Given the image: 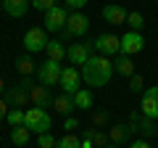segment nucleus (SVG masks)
Wrapping results in <instances>:
<instances>
[{"mask_svg":"<svg viewBox=\"0 0 158 148\" xmlns=\"http://www.w3.org/2000/svg\"><path fill=\"white\" fill-rule=\"evenodd\" d=\"M142 48H145V37H142V32H127L121 34V50L124 56H135V53H140Z\"/></svg>","mask_w":158,"mask_h":148,"instance_id":"nucleus-12","label":"nucleus"},{"mask_svg":"<svg viewBox=\"0 0 158 148\" xmlns=\"http://www.w3.org/2000/svg\"><path fill=\"white\" fill-rule=\"evenodd\" d=\"M61 93H69V95H74V93L79 90V69L77 66H63L61 72Z\"/></svg>","mask_w":158,"mask_h":148,"instance_id":"nucleus-13","label":"nucleus"},{"mask_svg":"<svg viewBox=\"0 0 158 148\" xmlns=\"http://www.w3.org/2000/svg\"><path fill=\"white\" fill-rule=\"evenodd\" d=\"M106 148H121V146H118V143H108Z\"/></svg>","mask_w":158,"mask_h":148,"instance_id":"nucleus-38","label":"nucleus"},{"mask_svg":"<svg viewBox=\"0 0 158 148\" xmlns=\"http://www.w3.org/2000/svg\"><path fill=\"white\" fill-rule=\"evenodd\" d=\"M24 114H27V108H8L6 122H8L11 127H21V124H24Z\"/></svg>","mask_w":158,"mask_h":148,"instance_id":"nucleus-27","label":"nucleus"},{"mask_svg":"<svg viewBox=\"0 0 158 148\" xmlns=\"http://www.w3.org/2000/svg\"><path fill=\"white\" fill-rule=\"evenodd\" d=\"M82 148H95V146H92V140H87V137H82Z\"/></svg>","mask_w":158,"mask_h":148,"instance_id":"nucleus-36","label":"nucleus"},{"mask_svg":"<svg viewBox=\"0 0 158 148\" xmlns=\"http://www.w3.org/2000/svg\"><path fill=\"white\" fill-rule=\"evenodd\" d=\"M0 3H3V0H0Z\"/></svg>","mask_w":158,"mask_h":148,"instance_id":"nucleus-40","label":"nucleus"},{"mask_svg":"<svg viewBox=\"0 0 158 148\" xmlns=\"http://www.w3.org/2000/svg\"><path fill=\"white\" fill-rule=\"evenodd\" d=\"M92 42H95V50L100 53V56H106V58L118 56V50H121V37H118V34H111V32L98 34Z\"/></svg>","mask_w":158,"mask_h":148,"instance_id":"nucleus-6","label":"nucleus"},{"mask_svg":"<svg viewBox=\"0 0 158 148\" xmlns=\"http://www.w3.org/2000/svg\"><path fill=\"white\" fill-rule=\"evenodd\" d=\"M113 77V61L100 53H92L87 58V63L82 66V82H85L90 90H98V87H106Z\"/></svg>","mask_w":158,"mask_h":148,"instance_id":"nucleus-1","label":"nucleus"},{"mask_svg":"<svg viewBox=\"0 0 158 148\" xmlns=\"http://www.w3.org/2000/svg\"><path fill=\"white\" fill-rule=\"evenodd\" d=\"M129 127H132V132H140L145 140H148V137H156V135H158L156 122L148 119V116H142L140 111H132V116H129Z\"/></svg>","mask_w":158,"mask_h":148,"instance_id":"nucleus-9","label":"nucleus"},{"mask_svg":"<svg viewBox=\"0 0 158 148\" xmlns=\"http://www.w3.org/2000/svg\"><path fill=\"white\" fill-rule=\"evenodd\" d=\"M29 137H32V132H29L24 124H21V127H11V143H13V146H21V148H27Z\"/></svg>","mask_w":158,"mask_h":148,"instance_id":"nucleus-24","label":"nucleus"},{"mask_svg":"<svg viewBox=\"0 0 158 148\" xmlns=\"http://www.w3.org/2000/svg\"><path fill=\"white\" fill-rule=\"evenodd\" d=\"M127 24H129V32H142L145 19H142L140 11H129V13H127Z\"/></svg>","mask_w":158,"mask_h":148,"instance_id":"nucleus-26","label":"nucleus"},{"mask_svg":"<svg viewBox=\"0 0 158 148\" xmlns=\"http://www.w3.org/2000/svg\"><path fill=\"white\" fill-rule=\"evenodd\" d=\"M66 19H69L66 8L56 6V8H50V11L45 13V24H42V29H45V32H61V29L66 27Z\"/></svg>","mask_w":158,"mask_h":148,"instance_id":"nucleus-11","label":"nucleus"},{"mask_svg":"<svg viewBox=\"0 0 158 148\" xmlns=\"http://www.w3.org/2000/svg\"><path fill=\"white\" fill-rule=\"evenodd\" d=\"M79 137H87V140H92V146H95V148H106L108 143H111V140H108V135H106L103 130H98V127H85Z\"/></svg>","mask_w":158,"mask_h":148,"instance_id":"nucleus-22","label":"nucleus"},{"mask_svg":"<svg viewBox=\"0 0 158 148\" xmlns=\"http://www.w3.org/2000/svg\"><path fill=\"white\" fill-rule=\"evenodd\" d=\"M79 127H82V124H79L77 116H66V122H63V132H77Z\"/></svg>","mask_w":158,"mask_h":148,"instance_id":"nucleus-31","label":"nucleus"},{"mask_svg":"<svg viewBox=\"0 0 158 148\" xmlns=\"http://www.w3.org/2000/svg\"><path fill=\"white\" fill-rule=\"evenodd\" d=\"M0 6H3V11H6L8 16H13V19H21L24 13L29 11L32 0H3Z\"/></svg>","mask_w":158,"mask_h":148,"instance_id":"nucleus-17","label":"nucleus"},{"mask_svg":"<svg viewBox=\"0 0 158 148\" xmlns=\"http://www.w3.org/2000/svg\"><path fill=\"white\" fill-rule=\"evenodd\" d=\"M142 87H145V80L135 72V74L129 77V90H132V93H142Z\"/></svg>","mask_w":158,"mask_h":148,"instance_id":"nucleus-30","label":"nucleus"},{"mask_svg":"<svg viewBox=\"0 0 158 148\" xmlns=\"http://www.w3.org/2000/svg\"><path fill=\"white\" fill-rule=\"evenodd\" d=\"M45 53H48V58H50V61H58V63H61L63 58H66V45H63L61 40H48Z\"/></svg>","mask_w":158,"mask_h":148,"instance_id":"nucleus-23","label":"nucleus"},{"mask_svg":"<svg viewBox=\"0 0 158 148\" xmlns=\"http://www.w3.org/2000/svg\"><path fill=\"white\" fill-rule=\"evenodd\" d=\"M113 74H118V77H132V74H135V61H132V56H124V53L113 56Z\"/></svg>","mask_w":158,"mask_h":148,"instance_id":"nucleus-16","label":"nucleus"},{"mask_svg":"<svg viewBox=\"0 0 158 148\" xmlns=\"http://www.w3.org/2000/svg\"><path fill=\"white\" fill-rule=\"evenodd\" d=\"M13 148H21V146H13Z\"/></svg>","mask_w":158,"mask_h":148,"instance_id":"nucleus-39","label":"nucleus"},{"mask_svg":"<svg viewBox=\"0 0 158 148\" xmlns=\"http://www.w3.org/2000/svg\"><path fill=\"white\" fill-rule=\"evenodd\" d=\"M106 135H108L111 143H118V146H121V143H127L132 137V127H129V122H127V124H111Z\"/></svg>","mask_w":158,"mask_h":148,"instance_id":"nucleus-18","label":"nucleus"},{"mask_svg":"<svg viewBox=\"0 0 158 148\" xmlns=\"http://www.w3.org/2000/svg\"><path fill=\"white\" fill-rule=\"evenodd\" d=\"M61 72H63V66L58 61H42L37 66V82L40 85H45V87H53V85H58L61 82Z\"/></svg>","mask_w":158,"mask_h":148,"instance_id":"nucleus-4","label":"nucleus"},{"mask_svg":"<svg viewBox=\"0 0 158 148\" xmlns=\"http://www.w3.org/2000/svg\"><path fill=\"white\" fill-rule=\"evenodd\" d=\"M140 114L148 116V119H153V122L158 119V85L145 87V93H142V108H140Z\"/></svg>","mask_w":158,"mask_h":148,"instance_id":"nucleus-10","label":"nucleus"},{"mask_svg":"<svg viewBox=\"0 0 158 148\" xmlns=\"http://www.w3.org/2000/svg\"><path fill=\"white\" fill-rule=\"evenodd\" d=\"M3 98H6V103L11 108H27L29 103V87H24L21 82L19 85H11V87H6V93H3Z\"/></svg>","mask_w":158,"mask_h":148,"instance_id":"nucleus-8","label":"nucleus"},{"mask_svg":"<svg viewBox=\"0 0 158 148\" xmlns=\"http://www.w3.org/2000/svg\"><path fill=\"white\" fill-rule=\"evenodd\" d=\"M37 148H56V137H53L50 132L37 135Z\"/></svg>","mask_w":158,"mask_h":148,"instance_id":"nucleus-29","label":"nucleus"},{"mask_svg":"<svg viewBox=\"0 0 158 148\" xmlns=\"http://www.w3.org/2000/svg\"><path fill=\"white\" fill-rule=\"evenodd\" d=\"M92 50H95V42L92 40L71 42V45L66 48V58H69V63H74V66H85L87 58L92 56Z\"/></svg>","mask_w":158,"mask_h":148,"instance_id":"nucleus-5","label":"nucleus"},{"mask_svg":"<svg viewBox=\"0 0 158 148\" xmlns=\"http://www.w3.org/2000/svg\"><path fill=\"white\" fill-rule=\"evenodd\" d=\"M92 103H95V95H92L90 87H79V90L74 93V108H79V111H90Z\"/></svg>","mask_w":158,"mask_h":148,"instance_id":"nucleus-20","label":"nucleus"},{"mask_svg":"<svg viewBox=\"0 0 158 148\" xmlns=\"http://www.w3.org/2000/svg\"><path fill=\"white\" fill-rule=\"evenodd\" d=\"M3 93H6V80L0 77V95H3Z\"/></svg>","mask_w":158,"mask_h":148,"instance_id":"nucleus-37","label":"nucleus"},{"mask_svg":"<svg viewBox=\"0 0 158 148\" xmlns=\"http://www.w3.org/2000/svg\"><path fill=\"white\" fill-rule=\"evenodd\" d=\"M16 74L19 77H34L37 74V63H34L32 53H24L16 58Z\"/></svg>","mask_w":158,"mask_h":148,"instance_id":"nucleus-19","label":"nucleus"},{"mask_svg":"<svg viewBox=\"0 0 158 148\" xmlns=\"http://www.w3.org/2000/svg\"><path fill=\"white\" fill-rule=\"evenodd\" d=\"M29 101H32V106H37V108H45V106H53V93H50V87H45V85H34L32 90H29Z\"/></svg>","mask_w":158,"mask_h":148,"instance_id":"nucleus-14","label":"nucleus"},{"mask_svg":"<svg viewBox=\"0 0 158 148\" xmlns=\"http://www.w3.org/2000/svg\"><path fill=\"white\" fill-rule=\"evenodd\" d=\"M24 127H27L32 135H42V132H50L53 119L48 114V108H37V106H29L27 114H24Z\"/></svg>","mask_w":158,"mask_h":148,"instance_id":"nucleus-2","label":"nucleus"},{"mask_svg":"<svg viewBox=\"0 0 158 148\" xmlns=\"http://www.w3.org/2000/svg\"><path fill=\"white\" fill-rule=\"evenodd\" d=\"M92 124H95V127L108 124V114H106V111H95V114H92Z\"/></svg>","mask_w":158,"mask_h":148,"instance_id":"nucleus-32","label":"nucleus"},{"mask_svg":"<svg viewBox=\"0 0 158 148\" xmlns=\"http://www.w3.org/2000/svg\"><path fill=\"white\" fill-rule=\"evenodd\" d=\"M56 6H58V0H32V8L40 11V13H48L50 8H56Z\"/></svg>","mask_w":158,"mask_h":148,"instance_id":"nucleus-28","label":"nucleus"},{"mask_svg":"<svg viewBox=\"0 0 158 148\" xmlns=\"http://www.w3.org/2000/svg\"><path fill=\"white\" fill-rule=\"evenodd\" d=\"M56 148H82V137L74 135V132H66L63 137L56 140Z\"/></svg>","mask_w":158,"mask_h":148,"instance_id":"nucleus-25","label":"nucleus"},{"mask_svg":"<svg viewBox=\"0 0 158 148\" xmlns=\"http://www.w3.org/2000/svg\"><path fill=\"white\" fill-rule=\"evenodd\" d=\"M127 8L116 6V3H108V6H103V19H106L108 24H127Z\"/></svg>","mask_w":158,"mask_h":148,"instance_id":"nucleus-15","label":"nucleus"},{"mask_svg":"<svg viewBox=\"0 0 158 148\" xmlns=\"http://www.w3.org/2000/svg\"><path fill=\"white\" fill-rule=\"evenodd\" d=\"M48 45V32L42 27H32L24 34V50L27 53H42Z\"/></svg>","mask_w":158,"mask_h":148,"instance_id":"nucleus-7","label":"nucleus"},{"mask_svg":"<svg viewBox=\"0 0 158 148\" xmlns=\"http://www.w3.org/2000/svg\"><path fill=\"white\" fill-rule=\"evenodd\" d=\"M53 111H58V114H63V116H71V111H74V95H69V93L53 95Z\"/></svg>","mask_w":158,"mask_h":148,"instance_id":"nucleus-21","label":"nucleus"},{"mask_svg":"<svg viewBox=\"0 0 158 148\" xmlns=\"http://www.w3.org/2000/svg\"><path fill=\"white\" fill-rule=\"evenodd\" d=\"M63 3H66V6L71 8V11H82V8H85L87 3H90V0H63Z\"/></svg>","mask_w":158,"mask_h":148,"instance_id":"nucleus-33","label":"nucleus"},{"mask_svg":"<svg viewBox=\"0 0 158 148\" xmlns=\"http://www.w3.org/2000/svg\"><path fill=\"white\" fill-rule=\"evenodd\" d=\"M8 108H11V106L6 103V98L0 95V122H6V114H8Z\"/></svg>","mask_w":158,"mask_h":148,"instance_id":"nucleus-34","label":"nucleus"},{"mask_svg":"<svg viewBox=\"0 0 158 148\" xmlns=\"http://www.w3.org/2000/svg\"><path fill=\"white\" fill-rule=\"evenodd\" d=\"M129 148H150V143H148L145 137H140V140H132V143H129Z\"/></svg>","mask_w":158,"mask_h":148,"instance_id":"nucleus-35","label":"nucleus"},{"mask_svg":"<svg viewBox=\"0 0 158 148\" xmlns=\"http://www.w3.org/2000/svg\"><path fill=\"white\" fill-rule=\"evenodd\" d=\"M87 29H90V19H87L82 11L69 13L66 27L61 29V42H63V40H74V37H85V34H87Z\"/></svg>","mask_w":158,"mask_h":148,"instance_id":"nucleus-3","label":"nucleus"}]
</instances>
